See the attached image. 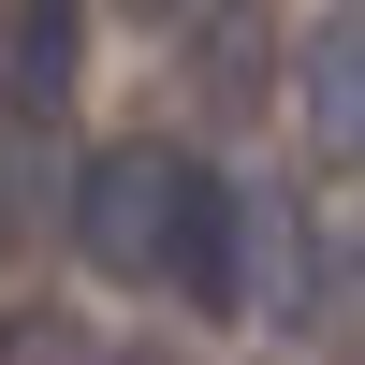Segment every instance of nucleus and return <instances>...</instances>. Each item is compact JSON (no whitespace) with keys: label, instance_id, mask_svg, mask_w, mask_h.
Instances as JSON below:
<instances>
[{"label":"nucleus","instance_id":"1","mask_svg":"<svg viewBox=\"0 0 365 365\" xmlns=\"http://www.w3.org/2000/svg\"><path fill=\"white\" fill-rule=\"evenodd\" d=\"M175 205H190V146H103V161H73V190H58V234H73L117 292H161Z\"/></svg>","mask_w":365,"mask_h":365},{"label":"nucleus","instance_id":"2","mask_svg":"<svg viewBox=\"0 0 365 365\" xmlns=\"http://www.w3.org/2000/svg\"><path fill=\"white\" fill-rule=\"evenodd\" d=\"M161 292H175V307H205V322L263 307V205L234 190L220 161H190V205H175V263H161Z\"/></svg>","mask_w":365,"mask_h":365},{"label":"nucleus","instance_id":"3","mask_svg":"<svg viewBox=\"0 0 365 365\" xmlns=\"http://www.w3.org/2000/svg\"><path fill=\"white\" fill-rule=\"evenodd\" d=\"M73 44H88L73 15H15L0 29V132H44V117L73 103Z\"/></svg>","mask_w":365,"mask_h":365},{"label":"nucleus","instance_id":"4","mask_svg":"<svg viewBox=\"0 0 365 365\" xmlns=\"http://www.w3.org/2000/svg\"><path fill=\"white\" fill-rule=\"evenodd\" d=\"M307 132H322V161H365V15L307 29Z\"/></svg>","mask_w":365,"mask_h":365},{"label":"nucleus","instance_id":"5","mask_svg":"<svg viewBox=\"0 0 365 365\" xmlns=\"http://www.w3.org/2000/svg\"><path fill=\"white\" fill-rule=\"evenodd\" d=\"M336 307H365V263H351V278H336Z\"/></svg>","mask_w":365,"mask_h":365},{"label":"nucleus","instance_id":"6","mask_svg":"<svg viewBox=\"0 0 365 365\" xmlns=\"http://www.w3.org/2000/svg\"><path fill=\"white\" fill-rule=\"evenodd\" d=\"M132 365H161V351H132Z\"/></svg>","mask_w":365,"mask_h":365}]
</instances>
